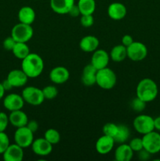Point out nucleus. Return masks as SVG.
I'll return each mask as SVG.
<instances>
[{
    "label": "nucleus",
    "mask_w": 160,
    "mask_h": 161,
    "mask_svg": "<svg viewBox=\"0 0 160 161\" xmlns=\"http://www.w3.org/2000/svg\"><path fill=\"white\" fill-rule=\"evenodd\" d=\"M21 69L28 78H36L43 72L44 61L39 54L30 53L22 60Z\"/></svg>",
    "instance_id": "nucleus-1"
},
{
    "label": "nucleus",
    "mask_w": 160,
    "mask_h": 161,
    "mask_svg": "<svg viewBox=\"0 0 160 161\" xmlns=\"http://www.w3.org/2000/svg\"><path fill=\"white\" fill-rule=\"evenodd\" d=\"M158 86L152 79H143L136 86V97L147 103L155 100L158 95Z\"/></svg>",
    "instance_id": "nucleus-2"
},
{
    "label": "nucleus",
    "mask_w": 160,
    "mask_h": 161,
    "mask_svg": "<svg viewBox=\"0 0 160 161\" xmlns=\"http://www.w3.org/2000/svg\"><path fill=\"white\" fill-rule=\"evenodd\" d=\"M117 83V76L113 70L106 67L99 69L97 72L96 84L104 90H111Z\"/></svg>",
    "instance_id": "nucleus-3"
},
{
    "label": "nucleus",
    "mask_w": 160,
    "mask_h": 161,
    "mask_svg": "<svg viewBox=\"0 0 160 161\" xmlns=\"http://www.w3.org/2000/svg\"><path fill=\"white\" fill-rule=\"evenodd\" d=\"M21 96L24 102H27L33 106L42 105V102L45 101V97L42 94V90L36 86H29L24 87L22 91Z\"/></svg>",
    "instance_id": "nucleus-4"
},
{
    "label": "nucleus",
    "mask_w": 160,
    "mask_h": 161,
    "mask_svg": "<svg viewBox=\"0 0 160 161\" xmlns=\"http://www.w3.org/2000/svg\"><path fill=\"white\" fill-rule=\"evenodd\" d=\"M34 31L31 25L18 23L13 26L11 30V36L16 42H28L32 38Z\"/></svg>",
    "instance_id": "nucleus-5"
},
{
    "label": "nucleus",
    "mask_w": 160,
    "mask_h": 161,
    "mask_svg": "<svg viewBox=\"0 0 160 161\" xmlns=\"http://www.w3.org/2000/svg\"><path fill=\"white\" fill-rule=\"evenodd\" d=\"M133 126L136 132L143 135L155 130L154 118L148 115L142 114L136 116L133 119Z\"/></svg>",
    "instance_id": "nucleus-6"
},
{
    "label": "nucleus",
    "mask_w": 160,
    "mask_h": 161,
    "mask_svg": "<svg viewBox=\"0 0 160 161\" xmlns=\"http://www.w3.org/2000/svg\"><path fill=\"white\" fill-rule=\"evenodd\" d=\"M34 141V133L27 126L18 127L14 133V142L23 149L31 146Z\"/></svg>",
    "instance_id": "nucleus-7"
},
{
    "label": "nucleus",
    "mask_w": 160,
    "mask_h": 161,
    "mask_svg": "<svg viewBox=\"0 0 160 161\" xmlns=\"http://www.w3.org/2000/svg\"><path fill=\"white\" fill-rule=\"evenodd\" d=\"M144 149L150 153L155 154L160 152V134L158 132L151 131L142 137Z\"/></svg>",
    "instance_id": "nucleus-8"
},
{
    "label": "nucleus",
    "mask_w": 160,
    "mask_h": 161,
    "mask_svg": "<svg viewBox=\"0 0 160 161\" xmlns=\"http://www.w3.org/2000/svg\"><path fill=\"white\" fill-rule=\"evenodd\" d=\"M127 58L133 61H143L147 55V48L141 42H134L126 47Z\"/></svg>",
    "instance_id": "nucleus-9"
},
{
    "label": "nucleus",
    "mask_w": 160,
    "mask_h": 161,
    "mask_svg": "<svg viewBox=\"0 0 160 161\" xmlns=\"http://www.w3.org/2000/svg\"><path fill=\"white\" fill-rule=\"evenodd\" d=\"M31 146L33 153L40 157H46L50 155L53 150V145L45 138H39L34 140Z\"/></svg>",
    "instance_id": "nucleus-10"
},
{
    "label": "nucleus",
    "mask_w": 160,
    "mask_h": 161,
    "mask_svg": "<svg viewBox=\"0 0 160 161\" xmlns=\"http://www.w3.org/2000/svg\"><path fill=\"white\" fill-rule=\"evenodd\" d=\"M3 105L9 111L22 109L24 105V101L21 95L17 94H9L3 99Z\"/></svg>",
    "instance_id": "nucleus-11"
},
{
    "label": "nucleus",
    "mask_w": 160,
    "mask_h": 161,
    "mask_svg": "<svg viewBox=\"0 0 160 161\" xmlns=\"http://www.w3.org/2000/svg\"><path fill=\"white\" fill-rule=\"evenodd\" d=\"M7 79L13 87H22L28 83V76L22 69H13L7 75Z\"/></svg>",
    "instance_id": "nucleus-12"
},
{
    "label": "nucleus",
    "mask_w": 160,
    "mask_h": 161,
    "mask_svg": "<svg viewBox=\"0 0 160 161\" xmlns=\"http://www.w3.org/2000/svg\"><path fill=\"white\" fill-rule=\"evenodd\" d=\"M50 80L55 84H62L69 80L70 72L64 66H56L50 72Z\"/></svg>",
    "instance_id": "nucleus-13"
},
{
    "label": "nucleus",
    "mask_w": 160,
    "mask_h": 161,
    "mask_svg": "<svg viewBox=\"0 0 160 161\" xmlns=\"http://www.w3.org/2000/svg\"><path fill=\"white\" fill-rule=\"evenodd\" d=\"M110 56L105 50L97 49L93 52L91 58V63L97 70L108 67Z\"/></svg>",
    "instance_id": "nucleus-14"
},
{
    "label": "nucleus",
    "mask_w": 160,
    "mask_h": 161,
    "mask_svg": "<svg viewBox=\"0 0 160 161\" xmlns=\"http://www.w3.org/2000/svg\"><path fill=\"white\" fill-rule=\"evenodd\" d=\"M5 161H21L24 158V149L17 144H10L3 154Z\"/></svg>",
    "instance_id": "nucleus-15"
},
{
    "label": "nucleus",
    "mask_w": 160,
    "mask_h": 161,
    "mask_svg": "<svg viewBox=\"0 0 160 161\" xmlns=\"http://www.w3.org/2000/svg\"><path fill=\"white\" fill-rule=\"evenodd\" d=\"M115 143V142L111 137L104 135L103 136L100 137L96 142V151L101 155L109 153L114 148Z\"/></svg>",
    "instance_id": "nucleus-16"
},
{
    "label": "nucleus",
    "mask_w": 160,
    "mask_h": 161,
    "mask_svg": "<svg viewBox=\"0 0 160 161\" xmlns=\"http://www.w3.org/2000/svg\"><path fill=\"white\" fill-rule=\"evenodd\" d=\"M126 7L121 3H112L108 7V15L114 20H120L126 16Z\"/></svg>",
    "instance_id": "nucleus-17"
},
{
    "label": "nucleus",
    "mask_w": 160,
    "mask_h": 161,
    "mask_svg": "<svg viewBox=\"0 0 160 161\" xmlns=\"http://www.w3.org/2000/svg\"><path fill=\"white\" fill-rule=\"evenodd\" d=\"M97 72V69L92 64H89L85 66L81 77L83 84L86 86H92L96 84Z\"/></svg>",
    "instance_id": "nucleus-18"
},
{
    "label": "nucleus",
    "mask_w": 160,
    "mask_h": 161,
    "mask_svg": "<svg viewBox=\"0 0 160 161\" xmlns=\"http://www.w3.org/2000/svg\"><path fill=\"white\" fill-rule=\"evenodd\" d=\"M74 4L75 0H50V7L52 10L58 14H68Z\"/></svg>",
    "instance_id": "nucleus-19"
},
{
    "label": "nucleus",
    "mask_w": 160,
    "mask_h": 161,
    "mask_svg": "<svg viewBox=\"0 0 160 161\" xmlns=\"http://www.w3.org/2000/svg\"><path fill=\"white\" fill-rule=\"evenodd\" d=\"M100 45V41L94 36H86L80 40L79 47L83 51L92 53L97 50Z\"/></svg>",
    "instance_id": "nucleus-20"
},
{
    "label": "nucleus",
    "mask_w": 160,
    "mask_h": 161,
    "mask_svg": "<svg viewBox=\"0 0 160 161\" xmlns=\"http://www.w3.org/2000/svg\"><path fill=\"white\" fill-rule=\"evenodd\" d=\"M133 151L130 145L122 143L115 151V160L117 161H130L133 157Z\"/></svg>",
    "instance_id": "nucleus-21"
},
{
    "label": "nucleus",
    "mask_w": 160,
    "mask_h": 161,
    "mask_svg": "<svg viewBox=\"0 0 160 161\" xmlns=\"http://www.w3.org/2000/svg\"><path fill=\"white\" fill-rule=\"evenodd\" d=\"M9 124L18 128L26 126L29 119L26 113L20 109L10 112V114L9 115Z\"/></svg>",
    "instance_id": "nucleus-22"
},
{
    "label": "nucleus",
    "mask_w": 160,
    "mask_h": 161,
    "mask_svg": "<svg viewBox=\"0 0 160 161\" xmlns=\"http://www.w3.org/2000/svg\"><path fill=\"white\" fill-rule=\"evenodd\" d=\"M19 21L20 23L27 24V25H31L35 21L36 17L35 12L34 9L31 8V6H23L19 10L18 14Z\"/></svg>",
    "instance_id": "nucleus-23"
},
{
    "label": "nucleus",
    "mask_w": 160,
    "mask_h": 161,
    "mask_svg": "<svg viewBox=\"0 0 160 161\" xmlns=\"http://www.w3.org/2000/svg\"><path fill=\"white\" fill-rule=\"evenodd\" d=\"M109 56L114 62H122L127 58L126 47L122 44L115 46L111 49Z\"/></svg>",
    "instance_id": "nucleus-24"
},
{
    "label": "nucleus",
    "mask_w": 160,
    "mask_h": 161,
    "mask_svg": "<svg viewBox=\"0 0 160 161\" xmlns=\"http://www.w3.org/2000/svg\"><path fill=\"white\" fill-rule=\"evenodd\" d=\"M130 137V130L127 126L123 124H119L118 127V131L115 136L114 137V141L118 144L125 143L129 140Z\"/></svg>",
    "instance_id": "nucleus-25"
},
{
    "label": "nucleus",
    "mask_w": 160,
    "mask_h": 161,
    "mask_svg": "<svg viewBox=\"0 0 160 161\" xmlns=\"http://www.w3.org/2000/svg\"><path fill=\"white\" fill-rule=\"evenodd\" d=\"M81 15L93 14L96 9L95 0H78V3Z\"/></svg>",
    "instance_id": "nucleus-26"
},
{
    "label": "nucleus",
    "mask_w": 160,
    "mask_h": 161,
    "mask_svg": "<svg viewBox=\"0 0 160 161\" xmlns=\"http://www.w3.org/2000/svg\"><path fill=\"white\" fill-rule=\"evenodd\" d=\"M12 52L16 58L20 60H23L31 53L29 47L27 45V42H16L13 49L12 50Z\"/></svg>",
    "instance_id": "nucleus-27"
},
{
    "label": "nucleus",
    "mask_w": 160,
    "mask_h": 161,
    "mask_svg": "<svg viewBox=\"0 0 160 161\" xmlns=\"http://www.w3.org/2000/svg\"><path fill=\"white\" fill-rule=\"evenodd\" d=\"M44 138L47 140L52 145H56L61 141V135L59 131L56 130V129L50 128L45 130L44 134Z\"/></svg>",
    "instance_id": "nucleus-28"
},
{
    "label": "nucleus",
    "mask_w": 160,
    "mask_h": 161,
    "mask_svg": "<svg viewBox=\"0 0 160 161\" xmlns=\"http://www.w3.org/2000/svg\"><path fill=\"white\" fill-rule=\"evenodd\" d=\"M42 94L45 97V99L46 100H53L57 96L58 90L55 86L49 85V86H45L42 89Z\"/></svg>",
    "instance_id": "nucleus-29"
},
{
    "label": "nucleus",
    "mask_w": 160,
    "mask_h": 161,
    "mask_svg": "<svg viewBox=\"0 0 160 161\" xmlns=\"http://www.w3.org/2000/svg\"><path fill=\"white\" fill-rule=\"evenodd\" d=\"M146 104H147V102L141 100V99L139 98L138 97H136L131 101V102H130V107H131V108L133 111L137 112V113H141V112L144 111V110L145 109Z\"/></svg>",
    "instance_id": "nucleus-30"
},
{
    "label": "nucleus",
    "mask_w": 160,
    "mask_h": 161,
    "mask_svg": "<svg viewBox=\"0 0 160 161\" xmlns=\"http://www.w3.org/2000/svg\"><path fill=\"white\" fill-rule=\"evenodd\" d=\"M118 127H119V124H115L114 123H108L103 127L104 135L114 138L118 131Z\"/></svg>",
    "instance_id": "nucleus-31"
},
{
    "label": "nucleus",
    "mask_w": 160,
    "mask_h": 161,
    "mask_svg": "<svg viewBox=\"0 0 160 161\" xmlns=\"http://www.w3.org/2000/svg\"><path fill=\"white\" fill-rule=\"evenodd\" d=\"M9 145L10 143L8 135L5 133V131L0 132V154H3Z\"/></svg>",
    "instance_id": "nucleus-32"
},
{
    "label": "nucleus",
    "mask_w": 160,
    "mask_h": 161,
    "mask_svg": "<svg viewBox=\"0 0 160 161\" xmlns=\"http://www.w3.org/2000/svg\"><path fill=\"white\" fill-rule=\"evenodd\" d=\"M130 148L133 149V152L138 153L139 151H141V149H144V146H143V141L142 138H134L129 143Z\"/></svg>",
    "instance_id": "nucleus-33"
},
{
    "label": "nucleus",
    "mask_w": 160,
    "mask_h": 161,
    "mask_svg": "<svg viewBox=\"0 0 160 161\" xmlns=\"http://www.w3.org/2000/svg\"><path fill=\"white\" fill-rule=\"evenodd\" d=\"M94 23V18L93 14H86V15H82L80 18V24L84 28H89L92 26Z\"/></svg>",
    "instance_id": "nucleus-34"
},
{
    "label": "nucleus",
    "mask_w": 160,
    "mask_h": 161,
    "mask_svg": "<svg viewBox=\"0 0 160 161\" xmlns=\"http://www.w3.org/2000/svg\"><path fill=\"white\" fill-rule=\"evenodd\" d=\"M9 124V116H7L6 113L3 112H0V132L5 131Z\"/></svg>",
    "instance_id": "nucleus-35"
},
{
    "label": "nucleus",
    "mask_w": 160,
    "mask_h": 161,
    "mask_svg": "<svg viewBox=\"0 0 160 161\" xmlns=\"http://www.w3.org/2000/svg\"><path fill=\"white\" fill-rule=\"evenodd\" d=\"M16 41L12 36H9V37L6 38L3 41V47L6 50H9V51H12V50L13 49L14 46L16 44Z\"/></svg>",
    "instance_id": "nucleus-36"
},
{
    "label": "nucleus",
    "mask_w": 160,
    "mask_h": 161,
    "mask_svg": "<svg viewBox=\"0 0 160 161\" xmlns=\"http://www.w3.org/2000/svg\"><path fill=\"white\" fill-rule=\"evenodd\" d=\"M151 155H152V153H150L145 149H142L141 151L138 152V157H139L140 160L142 161L148 160L150 159Z\"/></svg>",
    "instance_id": "nucleus-37"
},
{
    "label": "nucleus",
    "mask_w": 160,
    "mask_h": 161,
    "mask_svg": "<svg viewBox=\"0 0 160 161\" xmlns=\"http://www.w3.org/2000/svg\"><path fill=\"white\" fill-rule=\"evenodd\" d=\"M69 14L71 17H78V16H79V14H81V13H80L79 8H78V5L75 4H75L72 6V7L70 9V10H69L68 14Z\"/></svg>",
    "instance_id": "nucleus-38"
},
{
    "label": "nucleus",
    "mask_w": 160,
    "mask_h": 161,
    "mask_svg": "<svg viewBox=\"0 0 160 161\" xmlns=\"http://www.w3.org/2000/svg\"><path fill=\"white\" fill-rule=\"evenodd\" d=\"M133 42V39L131 36L130 35H125V36H122V44L123 46H125V47H129L130 44H132Z\"/></svg>",
    "instance_id": "nucleus-39"
},
{
    "label": "nucleus",
    "mask_w": 160,
    "mask_h": 161,
    "mask_svg": "<svg viewBox=\"0 0 160 161\" xmlns=\"http://www.w3.org/2000/svg\"><path fill=\"white\" fill-rule=\"evenodd\" d=\"M26 126L33 133L37 131L38 129H39V124H38V122L36 120H28Z\"/></svg>",
    "instance_id": "nucleus-40"
},
{
    "label": "nucleus",
    "mask_w": 160,
    "mask_h": 161,
    "mask_svg": "<svg viewBox=\"0 0 160 161\" xmlns=\"http://www.w3.org/2000/svg\"><path fill=\"white\" fill-rule=\"evenodd\" d=\"M2 84H3V88H4V90L6 91H10L12 88H13V87L12 85H11V83L9 82V80H7V79H6L5 80H3V83H2Z\"/></svg>",
    "instance_id": "nucleus-41"
},
{
    "label": "nucleus",
    "mask_w": 160,
    "mask_h": 161,
    "mask_svg": "<svg viewBox=\"0 0 160 161\" xmlns=\"http://www.w3.org/2000/svg\"><path fill=\"white\" fill-rule=\"evenodd\" d=\"M154 127L155 130L160 131V116H157L154 119Z\"/></svg>",
    "instance_id": "nucleus-42"
},
{
    "label": "nucleus",
    "mask_w": 160,
    "mask_h": 161,
    "mask_svg": "<svg viewBox=\"0 0 160 161\" xmlns=\"http://www.w3.org/2000/svg\"><path fill=\"white\" fill-rule=\"evenodd\" d=\"M5 91H5L4 88H3V84H2V83H0V100H1L2 98H3V97H4Z\"/></svg>",
    "instance_id": "nucleus-43"
}]
</instances>
